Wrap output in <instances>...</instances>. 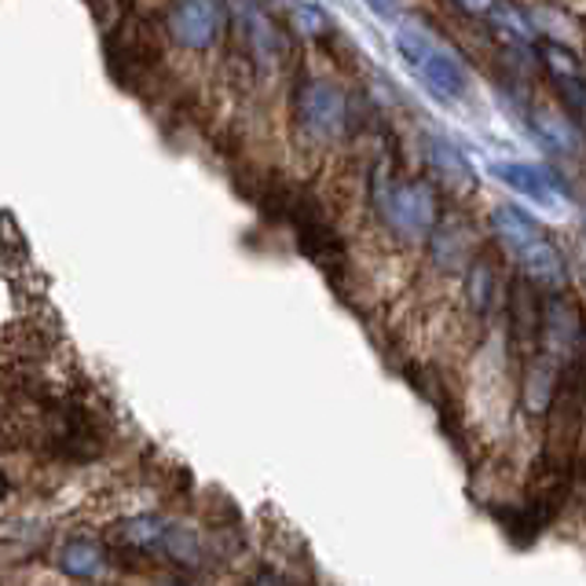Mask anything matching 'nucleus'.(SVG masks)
<instances>
[{
  "mask_svg": "<svg viewBox=\"0 0 586 586\" xmlns=\"http://www.w3.org/2000/svg\"><path fill=\"white\" fill-rule=\"evenodd\" d=\"M297 121L308 136L316 140L330 143V140H341L345 129H348V99L334 81H305L297 89Z\"/></svg>",
  "mask_w": 586,
  "mask_h": 586,
  "instance_id": "nucleus-4",
  "label": "nucleus"
},
{
  "mask_svg": "<svg viewBox=\"0 0 586 586\" xmlns=\"http://www.w3.org/2000/svg\"><path fill=\"white\" fill-rule=\"evenodd\" d=\"M495 294H498L495 271L484 265V260H477V265L469 268V305H473V311H477V316H488Z\"/></svg>",
  "mask_w": 586,
  "mask_h": 586,
  "instance_id": "nucleus-12",
  "label": "nucleus"
},
{
  "mask_svg": "<svg viewBox=\"0 0 586 586\" xmlns=\"http://www.w3.org/2000/svg\"><path fill=\"white\" fill-rule=\"evenodd\" d=\"M161 546H166V554L172 560H180V565H195L198 560V535L191 528H169L166 539H161Z\"/></svg>",
  "mask_w": 586,
  "mask_h": 586,
  "instance_id": "nucleus-14",
  "label": "nucleus"
},
{
  "mask_svg": "<svg viewBox=\"0 0 586 586\" xmlns=\"http://www.w3.org/2000/svg\"><path fill=\"white\" fill-rule=\"evenodd\" d=\"M374 202L381 220L404 239H429L440 224V198L426 180H396L381 172L374 183Z\"/></svg>",
  "mask_w": 586,
  "mask_h": 586,
  "instance_id": "nucleus-3",
  "label": "nucleus"
},
{
  "mask_svg": "<svg viewBox=\"0 0 586 586\" xmlns=\"http://www.w3.org/2000/svg\"><path fill=\"white\" fill-rule=\"evenodd\" d=\"M161 586H172V583H161Z\"/></svg>",
  "mask_w": 586,
  "mask_h": 586,
  "instance_id": "nucleus-19",
  "label": "nucleus"
},
{
  "mask_svg": "<svg viewBox=\"0 0 586 586\" xmlns=\"http://www.w3.org/2000/svg\"><path fill=\"white\" fill-rule=\"evenodd\" d=\"M491 172H495V180L514 187L517 195L535 198V202L546 206V209H557L560 198H565L554 172L546 166H535V161H495Z\"/></svg>",
  "mask_w": 586,
  "mask_h": 586,
  "instance_id": "nucleus-6",
  "label": "nucleus"
},
{
  "mask_svg": "<svg viewBox=\"0 0 586 586\" xmlns=\"http://www.w3.org/2000/svg\"><path fill=\"white\" fill-rule=\"evenodd\" d=\"M491 231L498 246L514 257V265L525 271V279L539 290L560 294L568 286V265L557 242L543 231V224L528 217L517 206H495L491 209Z\"/></svg>",
  "mask_w": 586,
  "mask_h": 586,
  "instance_id": "nucleus-1",
  "label": "nucleus"
},
{
  "mask_svg": "<svg viewBox=\"0 0 586 586\" xmlns=\"http://www.w3.org/2000/svg\"><path fill=\"white\" fill-rule=\"evenodd\" d=\"M8 491V477H4V469H0V495Z\"/></svg>",
  "mask_w": 586,
  "mask_h": 586,
  "instance_id": "nucleus-17",
  "label": "nucleus"
},
{
  "mask_svg": "<svg viewBox=\"0 0 586 586\" xmlns=\"http://www.w3.org/2000/svg\"><path fill=\"white\" fill-rule=\"evenodd\" d=\"M583 282H586V257H583Z\"/></svg>",
  "mask_w": 586,
  "mask_h": 586,
  "instance_id": "nucleus-18",
  "label": "nucleus"
},
{
  "mask_svg": "<svg viewBox=\"0 0 586 586\" xmlns=\"http://www.w3.org/2000/svg\"><path fill=\"white\" fill-rule=\"evenodd\" d=\"M246 586H290V583H286L279 572H257V576L249 579Z\"/></svg>",
  "mask_w": 586,
  "mask_h": 586,
  "instance_id": "nucleus-16",
  "label": "nucleus"
},
{
  "mask_svg": "<svg viewBox=\"0 0 586 586\" xmlns=\"http://www.w3.org/2000/svg\"><path fill=\"white\" fill-rule=\"evenodd\" d=\"M458 8H466L469 16H488V11L498 4V0H455Z\"/></svg>",
  "mask_w": 586,
  "mask_h": 586,
  "instance_id": "nucleus-15",
  "label": "nucleus"
},
{
  "mask_svg": "<svg viewBox=\"0 0 586 586\" xmlns=\"http://www.w3.org/2000/svg\"><path fill=\"white\" fill-rule=\"evenodd\" d=\"M426 158H429V169H436V177L451 187V191H466V187L477 183L466 155L458 151L455 143L440 140V136H429V140H426Z\"/></svg>",
  "mask_w": 586,
  "mask_h": 586,
  "instance_id": "nucleus-8",
  "label": "nucleus"
},
{
  "mask_svg": "<svg viewBox=\"0 0 586 586\" xmlns=\"http://www.w3.org/2000/svg\"><path fill=\"white\" fill-rule=\"evenodd\" d=\"M290 16H294V27L301 30L305 37H327V33H330L327 11H322L316 0H305V4L290 8Z\"/></svg>",
  "mask_w": 586,
  "mask_h": 586,
  "instance_id": "nucleus-13",
  "label": "nucleus"
},
{
  "mask_svg": "<svg viewBox=\"0 0 586 586\" xmlns=\"http://www.w3.org/2000/svg\"><path fill=\"white\" fill-rule=\"evenodd\" d=\"M396 52L418 73L421 85L444 103H455L469 92V70L440 37H436L421 19H400L396 22Z\"/></svg>",
  "mask_w": 586,
  "mask_h": 586,
  "instance_id": "nucleus-2",
  "label": "nucleus"
},
{
  "mask_svg": "<svg viewBox=\"0 0 586 586\" xmlns=\"http://www.w3.org/2000/svg\"><path fill=\"white\" fill-rule=\"evenodd\" d=\"M532 125H535V132H539V140H546L560 155H576L583 147V136L576 129V121H572L568 115H560V110L535 107L532 110Z\"/></svg>",
  "mask_w": 586,
  "mask_h": 586,
  "instance_id": "nucleus-9",
  "label": "nucleus"
},
{
  "mask_svg": "<svg viewBox=\"0 0 586 586\" xmlns=\"http://www.w3.org/2000/svg\"><path fill=\"white\" fill-rule=\"evenodd\" d=\"M166 520L161 517H129L121 520V525H115L107 532V543L115 546V550L121 554H151L161 546V539H166Z\"/></svg>",
  "mask_w": 586,
  "mask_h": 586,
  "instance_id": "nucleus-7",
  "label": "nucleus"
},
{
  "mask_svg": "<svg viewBox=\"0 0 586 586\" xmlns=\"http://www.w3.org/2000/svg\"><path fill=\"white\" fill-rule=\"evenodd\" d=\"M166 22L172 41L180 48L206 52V48H213L220 41L228 11H224V0H172Z\"/></svg>",
  "mask_w": 586,
  "mask_h": 586,
  "instance_id": "nucleus-5",
  "label": "nucleus"
},
{
  "mask_svg": "<svg viewBox=\"0 0 586 586\" xmlns=\"http://www.w3.org/2000/svg\"><path fill=\"white\" fill-rule=\"evenodd\" d=\"M491 22L498 33H506V41H517V44H532L535 41V19L528 11H520L517 4H495L491 8Z\"/></svg>",
  "mask_w": 586,
  "mask_h": 586,
  "instance_id": "nucleus-11",
  "label": "nucleus"
},
{
  "mask_svg": "<svg viewBox=\"0 0 586 586\" xmlns=\"http://www.w3.org/2000/svg\"><path fill=\"white\" fill-rule=\"evenodd\" d=\"M103 565H107L103 546L92 539H70L59 550V568L73 579H96L103 572Z\"/></svg>",
  "mask_w": 586,
  "mask_h": 586,
  "instance_id": "nucleus-10",
  "label": "nucleus"
}]
</instances>
